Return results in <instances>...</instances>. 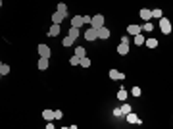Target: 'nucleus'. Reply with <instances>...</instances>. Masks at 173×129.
I'll return each instance as SVG.
<instances>
[{"label": "nucleus", "instance_id": "nucleus-1", "mask_svg": "<svg viewBox=\"0 0 173 129\" xmlns=\"http://www.w3.org/2000/svg\"><path fill=\"white\" fill-rule=\"evenodd\" d=\"M160 31L164 33V35H169V33H171V21L167 20V18H164V16L160 18Z\"/></svg>", "mask_w": 173, "mask_h": 129}, {"label": "nucleus", "instance_id": "nucleus-2", "mask_svg": "<svg viewBox=\"0 0 173 129\" xmlns=\"http://www.w3.org/2000/svg\"><path fill=\"white\" fill-rule=\"evenodd\" d=\"M102 25H104V16L96 14V16H92V18H90V27L98 29V27H102Z\"/></svg>", "mask_w": 173, "mask_h": 129}, {"label": "nucleus", "instance_id": "nucleus-3", "mask_svg": "<svg viewBox=\"0 0 173 129\" xmlns=\"http://www.w3.org/2000/svg\"><path fill=\"white\" fill-rule=\"evenodd\" d=\"M38 54H40V58H50V56H52L50 46H46V45H38Z\"/></svg>", "mask_w": 173, "mask_h": 129}, {"label": "nucleus", "instance_id": "nucleus-4", "mask_svg": "<svg viewBox=\"0 0 173 129\" xmlns=\"http://www.w3.org/2000/svg\"><path fill=\"white\" fill-rule=\"evenodd\" d=\"M85 39L89 41V43H92V41L98 39V37H96V29H94V27H89V31H85Z\"/></svg>", "mask_w": 173, "mask_h": 129}, {"label": "nucleus", "instance_id": "nucleus-5", "mask_svg": "<svg viewBox=\"0 0 173 129\" xmlns=\"http://www.w3.org/2000/svg\"><path fill=\"white\" fill-rule=\"evenodd\" d=\"M96 37H98V39H108L110 37V31H108V27H98V29H96Z\"/></svg>", "mask_w": 173, "mask_h": 129}, {"label": "nucleus", "instance_id": "nucleus-6", "mask_svg": "<svg viewBox=\"0 0 173 129\" xmlns=\"http://www.w3.org/2000/svg\"><path fill=\"white\" fill-rule=\"evenodd\" d=\"M81 25H85V23H83V16H73V18H71V27L79 29Z\"/></svg>", "mask_w": 173, "mask_h": 129}, {"label": "nucleus", "instance_id": "nucleus-7", "mask_svg": "<svg viewBox=\"0 0 173 129\" xmlns=\"http://www.w3.org/2000/svg\"><path fill=\"white\" fill-rule=\"evenodd\" d=\"M125 120H127L129 123H139V125H141V120H139V116H137V114H133V112H129V114H125Z\"/></svg>", "mask_w": 173, "mask_h": 129}, {"label": "nucleus", "instance_id": "nucleus-8", "mask_svg": "<svg viewBox=\"0 0 173 129\" xmlns=\"http://www.w3.org/2000/svg\"><path fill=\"white\" fill-rule=\"evenodd\" d=\"M65 20V16L64 14H60V12H54L52 14V23H58V25H62V21Z\"/></svg>", "mask_w": 173, "mask_h": 129}, {"label": "nucleus", "instance_id": "nucleus-9", "mask_svg": "<svg viewBox=\"0 0 173 129\" xmlns=\"http://www.w3.org/2000/svg\"><path fill=\"white\" fill-rule=\"evenodd\" d=\"M60 31H62V27L58 25V23H52V27L48 29V35H50V37H58Z\"/></svg>", "mask_w": 173, "mask_h": 129}, {"label": "nucleus", "instance_id": "nucleus-10", "mask_svg": "<svg viewBox=\"0 0 173 129\" xmlns=\"http://www.w3.org/2000/svg\"><path fill=\"white\" fill-rule=\"evenodd\" d=\"M117 54H121V56H127V54H129V43H121V45L117 46Z\"/></svg>", "mask_w": 173, "mask_h": 129}, {"label": "nucleus", "instance_id": "nucleus-11", "mask_svg": "<svg viewBox=\"0 0 173 129\" xmlns=\"http://www.w3.org/2000/svg\"><path fill=\"white\" fill-rule=\"evenodd\" d=\"M108 75H110L112 79H115V81H117V79H125V75H123L121 71H117V70H110Z\"/></svg>", "mask_w": 173, "mask_h": 129}, {"label": "nucleus", "instance_id": "nucleus-12", "mask_svg": "<svg viewBox=\"0 0 173 129\" xmlns=\"http://www.w3.org/2000/svg\"><path fill=\"white\" fill-rule=\"evenodd\" d=\"M42 118H44V122H52V120H54V110L46 108L44 112H42Z\"/></svg>", "mask_w": 173, "mask_h": 129}, {"label": "nucleus", "instance_id": "nucleus-13", "mask_svg": "<svg viewBox=\"0 0 173 129\" xmlns=\"http://www.w3.org/2000/svg\"><path fill=\"white\" fill-rule=\"evenodd\" d=\"M141 18L144 21H150V20H152V12H150V10H146V8H142V10H141Z\"/></svg>", "mask_w": 173, "mask_h": 129}, {"label": "nucleus", "instance_id": "nucleus-14", "mask_svg": "<svg viewBox=\"0 0 173 129\" xmlns=\"http://www.w3.org/2000/svg\"><path fill=\"white\" fill-rule=\"evenodd\" d=\"M141 31H142L141 25H129L127 27V33H129V35H139Z\"/></svg>", "mask_w": 173, "mask_h": 129}, {"label": "nucleus", "instance_id": "nucleus-15", "mask_svg": "<svg viewBox=\"0 0 173 129\" xmlns=\"http://www.w3.org/2000/svg\"><path fill=\"white\" fill-rule=\"evenodd\" d=\"M37 66H38V70H40V71H44L46 68H48V58H40Z\"/></svg>", "mask_w": 173, "mask_h": 129}, {"label": "nucleus", "instance_id": "nucleus-16", "mask_svg": "<svg viewBox=\"0 0 173 129\" xmlns=\"http://www.w3.org/2000/svg\"><path fill=\"white\" fill-rule=\"evenodd\" d=\"M75 56L83 58V56H87V50H85L83 46H75Z\"/></svg>", "mask_w": 173, "mask_h": 129}, {"label": "nucleus", "instance_id": "nucleus-17", "mask_svg": "<svg viewBox=\"0 0 173 129\" xmlns=\"http://www.w3.org/2000/svg\"><path fill=\"white\" fill-rule=\"evenodd\" d=\"M67 37H71L73 41H77V37H79V29H75V27H71L69 33H67Z\"/></svg>", "mask_w": 173, "mask_h": 129}, {"label": "nucleus", "instance_id": "nucleus-18", "mask_svg": "<svg viewBox=\"0 0 173 129\" xmlns=\"http://www.w3.org/2000/svg\"><path fill=\"white\" fill-rule=\"evenodd\" d=\"M144 45H146L148 48H156V46H158V41L156 39H146L144 41Z\"/></svg>", "mask_w": 173, "mask_h": 129}, {"label": "nucleus", "instance_id": "nucleus-19", "mask_svg": "<svg viewBox=\"0 0 173 129\" xmlns=\"http://www.w3.org/2000/svg\"><path fill=\"white\" fill-rule=\"evenodd\" d=\"M144 41H146V39H144V37H142L141 33H139V35H135V45H137V46L144 45Z\"/></svg>", "mask_w": 173, "mask_h": 129}, {"label": "nucleus", "instance_id": "nucleus-20", "mask_svg": "<svg viewBox=\"0 0 173 129\" xmlns=\"http://www.w3.org/2000/svg\"><path fill=\"white\" fill-rule=\"evenodd\" d=\"M79 66H83V68H90V58L83 56V58L79 60Z\"/></svg>", "mask_w": 173, "mask_h": 129}, {"label": "nucleus", "instance_id": "nucleus-21", "mask_svg": "<svg viewBox=\"0 0 173 129\" xmlns=\"http://www.w3.org/2000/svg\"><path fill=\"white\" fill-rule=\"evenodd\" d=\"M127 95H129V93H127L125 89H119V91H117V98H119V100H123V102H125V98H127Z\"/></svg>", "mask_w": 173, "mask_h": 129}, {"label": "nucleus", "instance_id": "nucleus-22", "mask_svg": "<svg viewBox=\"0 0 173 129\" xmlns=\"http://www.w3.org/2000/svg\"><path fill=\"white\" fill-rule=\"evenodd\" d=\"M56 12H60V14H64V16H67V6H65L64 2H60V4H58V10Z\"/></svg>", "mask_w": 173, "mask_h": 129}, {"label": "nucleus", "instance_id": "nucleus-23", "mask_svg": "<svg viewBox=\"0 0 173 129\" xmlns=\"http://www.w3.org/2000/svg\"><path fill=\"white\" fill-rule=\"evenodd\" d=\"M0 73H2V75H8V73H10V66L2 62V66H0Z\"/></svg>", "mask_w": 173, "mask_h": 129}, {"label": "nucleus", "instance_id": "nucleus-24", "mask_svg": "<svg viewBox=\"0 0 173 129\" xmlns=\"http://www.w3.org/2000/svg\"><path fill=\"white\" fill-rule=\"evenodd\" d=\"M131 95H133V97H137V98H139V97H141V95H142L141 87H133V91H131Z\"/></svg>", "mask_w": 173, "mask_h": 129}, {"label": "nucleus", "instance_id": "nucleus-25", "mask_svg": "<svg viewBox=\"0 0 173 129\" xmlns=\"http://www.w3.org/2000/svg\"><path fill=\"white\" fill-rule=\"evenodd\" d=\"M131 108H133V106H129V104H123V108H119V110H121V116L129 114V112H131Z\"/></svg>", "mask_w": 173, "mask_h": 129}, {"label": "nucleus", "instance_id": "nucleus-26", "mask_svg": "<svg viewBox=\"0 0 173 129\" xmlns=\"http://www.w3.org/2000/svg\"><path fill=\"white\" fill-rule=\"evenodd\" d=\"M73 45H75V41L71 39V37H65L64 39V46H73Z\"/></svg>", "mask_w": 173, "mask_h": 129}, {"label": "nucleus", "instance_id": "nucleus-27", "mask_svg": "<svg viewBox=\"0 0 173 129\" xmlns=\"http://www.w3.org/2000/svg\"><path fill=\"white\" fill-rule=\"evenodd\" d=\"M150 12H152V18H158V20L162 18V10H160V8H156V10H150Z\"/></svg>", "mask_w": 173, "mask_h": 129}, {"label": "nucleus", "instance_id": "nucleus-28", "mask_svg": "<svg viewBox=\"0 0 173 129\" xmlns=\"http://www.w3.org/2000/svg\"><path fill=\"white\" fill-rule=\"evenodd\" d=\"M141 29H142V31H152V29H154V25L150 23V21H146V23H144V25H142Z\"/></svg>", "mask_w": 173, "mask_h": 129}, {"label": "nucleus", "instance_id": "nucleus-29", "mask_svg": "<svg viewBox=\"0 0 173 129\" xmlns=\"http://www.w3.org/2000/svg\"><path fill=\"white\" fill-rule=\"evenodd\" d=\"M79 60H81L79 56H73V58L69 60V64H71V66H79Z\"/></svg>", "mask_w": 173, "mask_h": 129}, {"label": "nucleus", "instance_id": "nucleus-30", "mask_svg": "<svg viewBox=\"0 0 173 129\" xmlns=\"http://www.w3.org/2000/svg\"><path fill=\"white\" fill-rule=\"evenodd\" d=\"M62 116H64L62 110H54V120H62Z\"/></svg>", "mask_w": 173, "mask_h": 129}, {"label": "nucleus", "instance_id": "nucleus-31", "mask_svg": "<svg viewBox=\"0 0 173 129\" xmlns=\"http://www.w3.org/2000/svg\"><path fill=\"white\" fill-rule=\"evenodd\" d=\"M83 23L85 25H90V16H83Z\"/></svg>", "mask_w": 173, "mask_h": 129}, {"label": "nucleus", "instance_id": "nucleus-32", "mask_svg": "<svg viewBox=\"0 0 173 129\" xmlns=\"http://www.w3.org/2000/svg\"><path fill=\"white\" fill-rule=\"evenodd\" d=\"M121 43H129V35H123V37H121Z\"/></svg>", "mask_w": 173, "mask_h": 129}, {"label": "nucleus", "instance_id": "nucleus-33", "mask_svg": "<svg viewBox=\"0 0 173 129\" xmlns=\"http://www.w3.org/2000/svg\"><path fill=\"white\" fill-rule=\"evenodd\" d=\"M46 129H54V123H52V122H46Z\"/></svg>", "mask_w": 173, "mask_h": 129}, {"label": "nucleus", "instance_id": "nucleus-34", "mask_svg": "<svg viewBox=\"0 0 173 129\" xmlns=\"http://www.w3.org/2000/svg\"><path fill=\"white\" fill-rule=\"evenodd\" d=\"M0 8H2V0H0Z\"/></svg>", "mask_w": 173, "mask_h": 129}, {"label": "nucleus", "instance_id": "nucleus-35", "mask_svg": "<svg viewBox=\"0 0 173 129\" xmlns=\"http://www.w3.org/2000/svg\"><path fill=\"white\" fill-rule=\"evenodd\" d=\"M2 77H4V75H2V73H0V79H2Z\"/></svg>", "mask_w": 173, "mask_h": 129}, {"label": "nucleus", "instance_id": "nucleus-36", "mask_svg": "<svg viewBox=\"0 0 173 129\" xmlns=\"http://www.w3.org/2000/svg\"><path fill=\"white\" fill-rule=\"evenodd\" d=\"M0 66H2V62H0Z\"/></svg>", "mask_w": 173, "mask_h": 129}]
</instances>
